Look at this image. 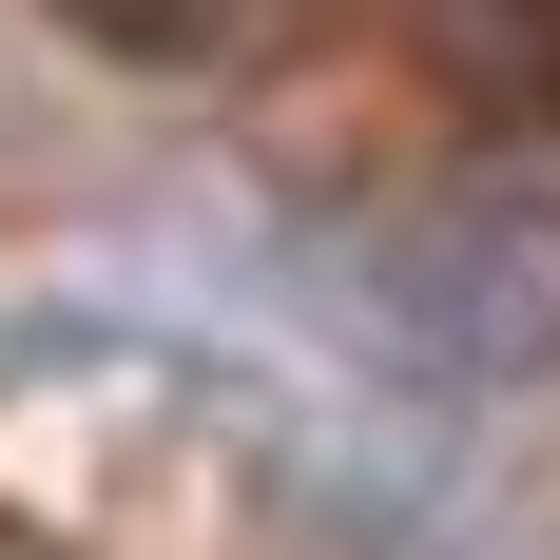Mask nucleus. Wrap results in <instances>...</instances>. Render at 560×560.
I'll return each mask as SVG.
<instances>
[{
    "label": "nucleus",
    "instance_id": "nucleus-1",
    "mask_svg": "<svg viewBox=\"0 0 560 560\" xmlns=\"http://www.w3.org/2000/svg\"><path fill=\"white\" fill-rule=\"evenodd\" d=\"M78 39H116V58H252L290 20V0H58Z\"/></svg>",
    "mask_w": 560,
    "mask_h": 560
}]
</instances>
